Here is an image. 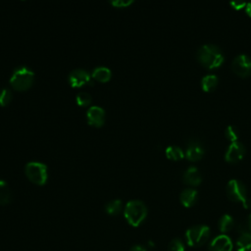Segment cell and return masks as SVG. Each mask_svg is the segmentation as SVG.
I'll return each instance as SVG.
<instances>
[{
	"label": "cell",
	"instance_id": "1",
	"mask_svg": "<svg viewBox=\"0 0 251 251\" xmlns=\"http://www.w3.org/2000/svg\"><path fill=\"white\" fill-rule=\"evenodd\" d=\"M197 59L207 69H217L225 61L222 50L215 44H204L197 51Z\"/></svg>",
	"mask_w": 251,
	"mask_h": 251
},
{
	"label": "cell",
	"instance_id": "2",
	"mask_svg": "<svg viewBox=\"0 0 251 251\" xmlns=\"http://www.w3.org/2000/svg\"><path fill=\"white\" fill-rule=\"evenodd\" d=\"M124 215L132 226H138L147 216V208L140 200H130L126 204Z\"/></svg>",
	"mask_w": 251,
	"mask_h": 251
},
{
	"label": "cell",
	"instance_id": "3",
	"mask_svg": "<svg viewBox=\"0 0 251 251\" xmlns=\"http://www.w3.org/2000/svg\"><path fill=\"white\" fill-rule=\"evenodd\" d=\"M227 197L234 202H240L245 209L251 207V200L247 197L245 185L238 179H230L226 185Z\"/></svg>",
	"mask_w": 251,
	"mask_h": 251
},
{
	"label": "cell",
	"instance_id": "4",
	"mask_svg": "<svg viewBox=\"0 0 251 251\" xmlns=\"http://www.w3.org/2000/svg\"><path fill=\"white\" fill-rule=\"evenodd\" d=\"M33 78L34 73L30 69L26 67H20L14 71L10 78V83L15 89L25 90L31 86Z\"/></svg>",
	"mask_w": 251,
	"mask_h": 251
},
{
	"label": "cell",
	"instance_id": "5",
	"mask_svg": "<svg viewBox=\"0 0 251 251\" xmlns=\"http://www.w3.org/2000/svg\"><path fill=\"white\" fill-rule=\"evenodd\" d=\"M211 234L210 228L204 225L194 226L185 231V239L189 246L199 247L207 242Z\"/></svg>",
	"mask_w": 251,
	"mask_h": 251
},
{
	"label": "cell",
	"instance_id": "6",
	"mask_svg": "<svg viewBox=\"0 0 251 251\" xmlns=\"http://www.w3.org/2000/svg\"><path fill=\"white\" fill-rule=\"evenodd\" d=\"M26 176L37 184H44L47 180V167L40 162H28L25 167Z\"/></svg>",
	"mask_w": 251,
	"mask_h": 251
},
{
	"label": "cell",
	"instance_id": "7",
	"mask_svg": "<svg viewBox=\"0 0 251 251\" xmlns=\"http://www.w3.org/2000/svg\"><path fill=\"white\" fill-rule=\"evenodd\" d=\"M231 68L237 75L247 77L251 75V58L246 54H239L232 60Z\"/></svg>",
	"mask_w": 251,
	"mask_h": 251
},
{
	"label": "cell",
	"instance_id": "8",
	"mask_svg": "<svg viewBox=\"0 0 251 251\" xmlns=\"http://www.w3.org/2000/svg\"><path fill=\"white\" fill-rule=\"evenodd\" d=\"M245 154V147L240 141L230 142L228 145L226 154L225 160L228 163H237L239 162Z\"/></svg>",
	"mask_w": 251,
	"mask_h": 251
},
{
	"label": "cell",
	"instance_id": "9",
	"mask_svg": "<svg viewBox=\"0 0 251 251\" xmlns=\"http://www.w3.org/2000/svg\"><path fill=\"white\" fill-rule=\"evenodd\" d=\"M68 79L73 87H79L86 83H92L89 73L83 69L73 70L69 74Z\"/></svg>",
	"mask_w": 251,
	"mask_h": 251
},
{
	"label": "cell",
	"instance_id": "10",
	"mask_svg": "<svg viewBox=\"0 0 251 251\" xmlns=\"http://www.w3.org/2000/svg\"><path fill=\"white\" fill-rule=\"evenodd\" d=\"M232 241L226 234L216 236L209 245V251H232Z\"/></svg>",
	"mask_w": 251,
	"mask_h": 251
},
{
	"label": "cell",
	"instance_id": "11",
	"mask_svg": "<svg viewBox=\"0 0 251 251\" xmlns=\"http://www.w3.org/2000/svg\"><path fill=\"white\" fill-rule=\"evenodd\" d=\"M104 117H105L104 109L97 105L91 106L90 108H88L86 112L87 122L91 126H101L104 123Z\"/></svg>",
	"mask_w": 251,
	"mask_h": 251
},
{
	"label": "cell",
	"instance_id": "12",
	"mask_svg": "<svg viewBox=\"0 0 251 251\" xmlns=\"http://www.w3.org/2000/svg\"><path fill=\"white\" fill-rule=\"evenodd\" d=\"M203 155H204V148L199 142H196V141L190 142L184 153V157L191 162L200 160L203 157Z\"/></svg>",
	"mask_w": 251,
	"mask_h": 251
},
{
	"label": "cell",
	"instance_id": "13",
	"mask_svg": "<svg viewBox=\"0 0 251 251\" xmlns=\"http://www.w3.org/2000/svg\"><path fill=\"white\" fill-rule=\"evenodd\" d=\"M183 181L186 184L191 186H197L202 181V176L198 171V169L194 166L187 168L183 174Z\"/></svg>",
	"mask_w": 251,
	"mask_h": 251
},
{
	"label": "cell",
	"instance_id": "14",
	"mask_svg": "<svg viewBox=\"0 0 251 251\" xmlns=\"http://www.w3.org/2000/svg\"><path fill=\"white\" fill-rule=\"evenodd\" d=\"M197 194H198L197 190L193 188H185L180 192L179 200L184 207L189 208L195 204L197 199Z\"/></svg>",
	"mask_w": 251,
	"mask_h": 251
},
{
	"label": "cell",
	"instance_id": "15",
	"mask_svg": "<svg viewBox=\"0 0 251 251\" xmlns=\"http://www.w3.org/2000/svg\"><path fill=\"white\" fill-rule=\"evenodd\" d=\"M218 82H219L218 76L214 74H209V75H206L205 76L202 77L201 87L204 91L210 92V91H212L216 88V86L218 85Z\"/></svg>",
	"mask_w": 251,
	"mask_h": 251
},
{
	"label": "cell",
	"instance_id": "16",
	"mask_svg": "<svg viewBox=\"0 0 251 251\" xmlns=\"http://www.w3.org/2000/svg\"><path fill=\"white\" fill-rule=\"evenodd\" d=\"M112 75V73H111V70L107 67H104V66H99V67H96L93 71H92V74H91V76L94 78V79H97L99 81H108L110 79Z\"/></svg>",
	"mask_w": 251,
	"mask_h": 251
},
{
	"label": "cell",
	"instance_id": "17",
	"mask_svg": "<svg viewBox=\"0 0 251 251\" xmlns=\"http://www.w3.org/2000/svg\"><path fill=\"white\" fill-rule=\"evenodd\" d=\"M237 251H251V233L243 232L236 241Z\"/></svg>",
	"mask_w": 251,
	"mask_h": 251
},
{
	"label": "cell",
	"instance_id": "18",
	"mask_svg": "<svg viewBox=\"0 0 251 251\" xmlns=\"http://www.w3.org/2000/svg\"><path fill=\"white\" fill-rule=\"evenodd\" d=\"M219 229L223 232V233H226V232H228L230 231L233 226H234V220L233 218L230 216V215H223L220 220H219Z\"/></svg>",
	"mask_w": 251,
	"mask_h": 251
},
{
	"label": "cell",
	"instance_id": "19",
	"mask_svg": "<svg viewBox=\"0 0 251 251\" xmlns=\"http://www.w3.org/2000/svg\"><path fill=\"white\" fill-rule=\"evenodd\" d=\"M166 156L168 159L173 161H178L181 160L184 157V152L182 149L176 145H170L166 148Z\"/></svg>",
	"mask_w": 251,
	"mask_h": 251
},
{
	"label": "cell",
	"instance_id": "20",
	"mask_svg": "<svg viewBox=\"0 0 251 251\" xmlns=\"http://www.w3.org/2000/svg\"><path fill=\"white\" fill-rule=\"evenodd\" d=\"M123 207V202L120 199H115V200H111L110 202H108L105 206V210L108 214L110 215H117L121 212Z\"/></svg>",
	"mask_w": 251,
	"mask_h": 251
},
{
	"label": "cell",
	"instance_id": "21",
	"mask_svg": "<svg viewBox=\"0 0 251 251\" xmlns=\"http://www.w3.org/2000/svg\"><path fill=\"white\" fill-rule=\"evenodd\" d=\"M11 199V191L6 181L0 179V204H6Z\"/></svg>",
	"mask_w": 251,
	"mask_h": 251
},
{
	"label": "cell",
	"instance_id": "22",
	"mask_svg": "<svg viewBox=\"0 0 251 251\" xmlns=\"http://www.w3.org/2000/svg\"><path fill=\"white\" fill-rule=\"evenodd\" d=\"M225 135H226V139L229 140L230 142L238 141V138H239V131H238L237 127H235L234 126H228L226 128Z\"/></svg>",
	"mask_w": 251,
	"mask_h": 251
},
{
	"label": "cell",
	"instance_id": "23",
	"mask_svg": "<svg viewBox=\"0 0 251 251\" xmlns=\"http://www.w3.org/2000/svg\"><path fill=\"white\" fill-rule=\"evenodd\" d=\"M75 100H76V103L80 106H86L88 105L90 102H91V96L88 92H85V91H81V92H78L76 97H75Z\"/></svg>",
	"mask_w": 251,
	"mask_h": 251
},
{
	"label": "cell",
	"instance_id": "24",
	"mask_svg": "<svg viewBox=\"0 0 251 251\" xmlns=\"http://www.w3.org/2000/svg\"><path fill=\"white\" fill-rule=\"evenodd\" d=\"M12 99L11 91L8 88H1L0 89V105L6 106Z\"/></svg>",
	"mask_w": 251,
	"mask_h": 251
},
{
	"label": "cell",
	"instance_id": "25",
	"mask_svg": "<svg viewBox=\"0 0 251 251\" xmlns=\"http://www.w3.org/2000/svg\"><path fill=\"white\" fill-rule=\"evenodd\" d=\"M168 251H184V245L179 238H175L169 243Z\"/></svg>",
	"mask_w": 251,
	"mask_h": 251
},
{
	"label": "cell",
	"instance_id": "26",
	"mask_svg": "<svg viewBox=\"0 0 251 251\" xmlns=\"http://www.w3.org/2000/svg\"><path fill=\"white\" fill-rule=\"evenodd\" d=\"M110 3L116 7H126L133 3V0H111Z\"/></svg>",
	"mask_w": 251,
	"mask_h": 251
},
{
	"label": "cell",
	"instance_id": "27",
	"mask_svg": "<svg viewBox=\"0 0 251 251\" xmlns=\"http://www.w3.org/2000/svg\"><path fill=\"white\" fill-rule=\"evenodd\" d=\"M229 4L232 6L233 9L240 10V9H245V6H246L247 2H244V1H231V2H229Z\"/></svg>",
	"mask_w": 251,
	"mask_h": 251
},
{
	"label": "cell",
	"instance_id": "28",
	"mask_svg": "<svg viewBox=\"0 0 251 251\" xmlns=\"http://www.w3.org/2000/svg\"><path fill=\"white\" fill-rule=\"evenodd\" d=\"M244 10H245V13H246L249 17H251V2H247V4H246Z\"/></svg>",
	"mask_w": 251,
	"mask_h": 251
},
{
	"label": "cell",
	"instance_id": "29",
	"mask_svg": "<svg viewBox=\"0 0 251 251\" xmlns=\"http://www.w3.org/2000/svg\"><path fill=\"white\" fill-rule=\"evenodd\" d=\"M129 251H146V249L143 246L140 245H135L133 247H131V249Z\"/></svg>",
	"mask_w": 251,
	"mask_h": 251
},
{
	"label": "cell",
	"instance_id": "30",
	"mask_svg": "<svg viewBox=\"0 0 251 251\" xmlns=\"http://www.w3.org/2000/svg\"><path fill=\"white\" fill-rule=\"evenodd\" d=\"M248 226H249V228H250V230H251V214H250L249 217H248Z\"/></svg>",
	"mask_w": 251,
	"mask_h": 251
}]
</instances>
